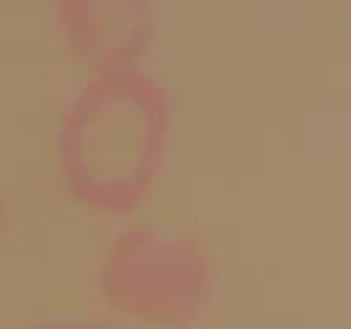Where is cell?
<instances>
[{
    "instance_id": "obj_2",
    "label": "cell",
    "mask_w": 351,
    "mask_h": 329,
    "mask_svg": "<svg viewBox=\"0 0 351 329\" xmlns=\"http://www.w3.org/2000/svg\"><path fill=\"white\" fill-rule=\"evenodd\" d=\"M96 291L126 326L186 329L214 304L217 258L197 233L126 222L99 255Z\"/></svg>"
},
{
    "instance_id": "obj_1",
    "label": "cell",
    "mask_w": 351,
    "mask_h": 329,
    "mask_svg": "<svg viewBox=\"0 0 351 329\" xmlns=\"http://www.w3.org/2000/svg\"><path fill=\"white\" fill-rule=\"evenodd\" d=\"M176 99L145 63L88 71L63 101L52 159L63 195L104 219H132L159 192L173 154Z\"/></svg>"
},
{
    "instance_id": "obj_5",
    "label": "cell",
    "mask_w": 351,
    "mask_h": 329,
    "mask_svg": "<svg viewBox=\"0 0 351 329\" xmlns=\"http://www.w3.org/2000/svg\"><path fill=\"white\" fill-rule=\"evenodd\" d=\"M8 222V197H5V192L0 189V228Z\"/></svg>"
},
{
    "instance_id": "obj_4",
    "label": "cell",
    "mask_w": 351,
    "mask_h": 329,
    "mask_svg": "<svg viewBox=\"0 0 351 329\" xmlns=\"http://www.w3.org/2000/svg\"><path fill=\"white\" fill-rule=\"evenodd\" d=\"M14 329H132L112 315H47Z\"/></svg>"
},
{
    "instance_id": "obj_3",
    "label": "cell",
    "mask_w": 351,
    "mask_h": 329,
    "mask_svg": "<svg viewBox=\"0 0 351 329\" xmlns=\"http://www.w3.org/2000/svg\"><path fill=\"white\" fill-rule=\"evenodd\" d=\"M159 19V0H52L58 41L88 71L145 63Z\"/></svg>"
}]
</instances>
